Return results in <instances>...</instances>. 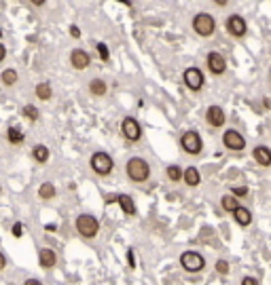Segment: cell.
Wrapping results in <instances>:
<instances>
[{"mask_svg": "<svg viewBox=\"0 0 271 285\" xmlns=\"http://www.w3.org/2000/svg\"><path fill=\"white\" fill-rule=\"evenodd\" d=\"M125 173L134 184H144L151 180V165H148L146 159L142 156H131V159L125 163Z\"/></svg>", "mask_w": 271, "mask_h": 285, "instance_id": "obj_1", "label": "cell"}, {"mask_svg": "<svg viewBox=\"0 0 271 285\" xmlns=\"http://www.w3.org/2000/svg\"><path fill=\"white\" fill-rule=\"evenodd\" d=\"M74 228H77V235H80L83 239H96L97 232H100L102 224L100 220H97L94 213H79L77 220H74Z\"/></svg>", "mask_w": 271, "mask_h": 285, "instance_id": "obj_2", "label": "cell"}, {"mask_svg": "<svg viewBox=\"0 0 271 285\" xmlns=\"http://www.w3.org/2000/svg\"><path fill=\"white\" fill-rule=\"evenodd\" d=\"M89 167H91V171H94L96 176L108 178L114 171V161H112V156L108 154L106 150H96V152L91 154V159H89Z\"/></svg>", "mask_w": 271, "mask_h": 285, "instance_id": "obj_3", "label": "cell"}, {"mask_svg": "<svg viewBox=\"0 0 271 285\" xmlns=\"http://www.w3.org/2000/svg\"><path fill=\"white\" fill-rule=\"evenodd\" d=\"M191 26H193V32L201 38H210L216 32V19L210 13H206V11H201V13L193 17Z\"/></svg>", "mask_w": 271, "mask_h": 285, "instance_id": "obj_4", "label": "cell"}, {"mask_svg": "<svg viewBox=\"0 0 271 285\" xmlns=\"http://www.w3.org/2000/svg\"><path fill=\"white\" fill-rule=\"evenodd\" d=\"M178 262H180V269L184 272H201L206 269V258L201 255L199 252H193V249H187V252L180 254V258H178Z\"/></svg>", "mask_w": 271, "mask_h": 285, "instance_id": "obj_5", "label": "cell"}, {"mask_svg": "<svg viewBox=\"0 0 271 285\" xmlns=\"http://www.w3.org/2000/svg\"><path fill=\"white\" fill-rule=\"evenodd\" d=\"M180 148H182V152H187L191 156L201 154V150H204V139H201L199 131H195V129L184 131L180 135Z\"/></svg>", "mask_w": 271, "mask_h": 285, "instance_id": "obj_6", "label": "cell"}, {"mask_svg": "<svg viewBox=\"0 0 271 285\" xmlns=\"http://www.w3.org/2000/svg\"><path fill=\"white\" fill-rule=\"evenodd\" d=\"M121 133H123V137L128 139V142L136 144L142 139L144 129H142L140 120H138L136 116H123V120H121Z\"/></svg>", "mask_w": 271, "mask_h": 285, "instance_id": "obj_7", "label": "cell"}, {"mask_svg": "<svg viewBox=\"0 0 271 285\" xmlns=\"http://www.w3.org/2000/svg\"><path fill=\"white\" fill-rule=\"evenodd\" d=\"M182 83H184V87H187L189 91L199 93L201 89H204V85H206V76H204V72H201L197 66H191V68H187L182 72Z\"/></svg>", "mask_w": 271, "mask_h": 285, "instance_id": "obj_8", "label": "cell"}, {"mask_svg": "<svg viewBox=\"0 0 271 285\" xmlns=\"http://www.w3.org/2000/svg\"><path fill=\"white\" fill-rule=\"evenodd\" d=\"M206 66H207V72L214 74V76H223L227 72V60H224L223 53L218 51H210L206 55Z\"/></svg>", "mask_w": 271, "mask_h": 285, "instance_id": "obj_9", "label": "cell"}, {"mask_svg": "<svg viewBox=\"0 0 271 285\" xmlns=\"http://www.w3.org/2000/svg\"><path fill=\"white\" fill-rule=\"evenodd\" d=\"M224 30L231 34L233 38H244L248 32V23L241 15H229L227 21H224Z\"/></svg>", "mask_w": 271, "mask_h": 285, "instance_id": "obj_10", "label": "cell"}, {"mask_svg": "<svg viewBox=\"0 0 271 285\" xmlns=\"http://www.w3.org/2000/svg\"><path fill=\"white\" fill-rule=\"evenodd\" d=\"M223 146L227 150H233V152H239L246 148V137L238 129H227L223 133Z\"/></svg>", "mask_w": 271, "mask_h": 285, "instance_id": "obj_11", "label": "cell"}, {"mask_svg": "<svg viewBox=\"0 0 271 285\" xmlns=\"http://www.w3.org/2000/svg\"><path fill=\"white\" fill-rule=\"evenodd\" d=\"M206 123L210 125L212 129H221V127L227 123V114H224V110L221 106L212 104V106H207V110H206Z\"/></svg>", "mask_w": 271, "mask_h": 285, "instance_id": "obj_12", "label": "cell"}, {"mask_svg": "<svg viewBox=\"0 0 271 285\" xmlns=\"http://www.w3.org/2000/svg\"><path fill=\"white\" fill-rule=\"evenodd\" d=\"M68 60H70V66L74 70H79V72L80 70H87L91 66V55L85 49H80V46L70 51V57H68Z\"/></svg>", "mask_w": 271, "mask_h": 285, "instance_id": "obj_13", "label": "cell"}, {"mask_svg": "<svg viewBox=\"0 0 271 285\" xmlns=\"http://www.w3.org/2000/svg\"><path fill=\"white\" fill-rule=\"evenodd\" d=\"M55 264H57V254H55V249H51V247H40V249H38V266H40V269L51 270V269H55Z\"/></svg>", "mask_w": 271, "mask_h": 285, "instance_id": "obj_14", "label": "cell"}, {"mask_svg": "<svg viewBox=\"0 0 271 285\" xmlns=\"http://www.w3.org/2000/svg\"><path fill=\"white\" fill-rule=\"evenodd\" d=\"M114 199H117L121 211H123L125 216H136V213H138L136 201H134V196H131V195H128V193H119L117 196H114Z\"/></svg>", "mask_w": 271, "mask_h": 285, "instance_id": "obj_15", "label": "cell"}, {"mask_svg": "<svg viewBox=\"0 0 271 285\" xmlns=\"http://www.w3.org/2000/svg\"><path fill=\"white\" fill-rule=\"evenodd\" d=\"M182 182L189 186V188H197V186L201 184V173L195 165H189L182 169Z\"/></svg>", "mask_w": 271, "mask_h": 285, "instance_id": "obj_16", "label": "cell"}, {"mask_svg": "<svg viewBox=\"0 0 271 285\" xmlns=\"http://www.w3.org/2000/svg\"><path fill=\"white\" fill-rule=\"evenodd\" d=\"M252 159H255L261 167H271V148L265 146V144H258L252 150Z\"/></svg>", "mask_w": 271, "mask_h": 285, "instance_id": "obj_17", "label": "cell"}, {"mask_svg": "<svg viewBox=\"0 0 271 285\" xmlns=\"http://www.w3.org/2000/svg\"><path fill=\"white\" fill-rule=\"evenodd\" d=\"M7 142L11 144V146H21V144L26 142V133H24V129L21 127H17V125H11V127H7Z\"/></svg>", "mask_w": 271, "mask_h": 285, "instance_id": "obj_18", "label": "cell"}, {"mask_svg": "<svg viewBox=\"0 0 271 285\" xmlns=\"http://www.w3.org/2000/svg\"><path fill=\"white\" fill-rule=\"evenodd\" d=\"M87 91H89V95H94V97H104L108 93V85L104 78H91L87 85Z\"/></svg>", "mask_w": 271, "mask_h": 285, "instance_id": "obj_19", "label": "cell"}, {"mask_svg": "<svg viewBox=\"0 0 271 285\" xmlns=\"http://www.w3.org/2000/svg\"><path fill=\"white\" fill-rule=\"evenodd\" d=\"M231 216H233L235 222H238V224L241 226V228H246V226H250V224H252V211H250L248 207H244V205H239V207L231 213Z\"/></svg>", "mask_w": 271, "mask_h": 285, "instance_id": "obj_20", "label": "cell"}, {"mask_svg": "<svg viewBox=\"0 0 271 285\" xmlns=\"http://www.w3.org/2000/svg\"><path fill=\"white\" fill-rule=\"evenodd\" d=\"M51 159V150L45 146V144H34L32 148V161L38 163V165H45Z\"/></svg>", "mask_w": 271, "mask_h": 285, "instance_id": "obj_21", "label": "cell"}, {"mask_svg": "<svg viewBox=\"0 0 271 285\" xmlns=\"http://www.w3.org/2000/svg\"><path fill=\"white\" fill-rule=\"evenodd\" d=\"M34 95H36V100H40V102H49L51 97H53V87H51V83H47V80L36 83V87H34Z\"/></svg>", "mask_w": 271, "mask_h": 285, "instance_id": "obj_22", "label": "cell"}, {"mask_svg": "<svg viewBox=\"0 0 271 285\" xmlns=\"http://www.w3.org/2000/svg\"><path fill=\"white\" fill-rule=\"evenodd\" d=\"M0 83L4 87H15L19 83V74H17L15 68H4L2 72H0Z\"/></svg>", "mask_w": 271, "mask_h": 285, "instance_id": "obj_23", "label": "cell"}, {"mask_svg": "<svg viewBox=\"0 0 271 285\" xmlns=\"http://www.w3.org/2000/svg\"><path fill=\"white\" fill-rule=\"evenodd\" d=\"M36 195H38L40 201H51L57 195V188H55V184H51V182H43L38 186V193Z\"/></svg>", "mask_w": 271, "mask_h": 285, "instance_id": "obj_24", "label": "cell"}, {"mask_svg": "<svg viewBox=\"0 0 271 285\" xmlns=\"http://www.w3.org/2000/svg\"><path fill=\"white\" fill-rule=\"evenodd\" d=\"M221 207H223L227 213H233L235 209L239 207V199H235L231 193H229V195H223V196H221Z\"/></svg>", "mask_w": 271, "mask_h": 285, "instance_id": "obj_25", "label": "cell"}, {"mask_svg": "<svg viewBox=\"0 0 271 285\" xmlns=\"http://www.w3.org/2000/svg\"><path fill=\"white\" fill-rule=\"evenodd\" d=\"M21 116H24L26 120H30V123H36L38 116H40V110L34 106V104H26V106L21 108Z\"/></svg>", "mask_w": 271, "mask_h": 285, "instance_id": "obj_26", "label": "cell"}, {"mask_svg": "<svg viewBox=\"0 0 271 285\" xmlns=\"http://www.w3.org/2000/svg\"><path fill=\"white\" fill-rule=\"evenodd\" d=\"M165 176H168V180L174 184L182 182V167L180 165H168L165 167Z\"/></svg>", "mask_w": 271, "mask_h": 285, "instance_id": "obj_27", "label": "cell"}, {"mask_svg": "<svg viewBox=\"0 0 271 285\" xmlns=\"http://www.w3.org/2000/svg\"><path fill=\"white\" fill-rule=\"evenodd\" d=\"M96 51H97V57H100L102 61H111V51H108V46L104 43H97L96 45Z\"/></svg>", "mask_w": 271, "mask_h": 285, "instance_id": "obj_28", "label": "cell"}, {"mask_svg": "<svg viewBox=\"0 0 271 285\" xmlns=\"http://www.w3.org/2000/svg\"><path fill=\"white\" fill-rule=\"evenodd\" d=\"M214 269H216L218 275H229V262L227 260H216Z\"/></svg>", "mask_w": 271, "mask_h": 285, "instance_id": "obj_29", "label": "cell"}, {"mask_svg": "<svg viewBox=\"0 0 271 285\" xmlns=\"http://www.w3.org/2000/svg\"><path fill=\"white\" fill-rule=\"evenodd\" d=\"M231 195L235 196V199H244V196L248 195V186H233Z\"/></svg>", "mask_w": 271, "mask_h": 285, "instance_id": "obj_30", "label": "cell"}, {"mask_svg": "<svg viewBox=\"0 0 271 285\" xmlns=\"http://www.w3.org/2000/svg\"><path fill=\"white\" fill-rule=\"evenodd\" d=\"M11 235H13L15 239H21V237H24V224H21V222H15L13 228H11Z\"/></svg>", "mask_w": 271, "mask_h": 285, "instance_id": "obj_31", "label": "cell"}, {"mask_svg": "<svg viewBox=\"0 0 271 285\" xmlns=\"http://www.w3.org/2000/svg\"><path fill=\"white\" fill-rule=\"evenodd\" d=\"M128 264H129V269H136V254H134V249H128Z\"/></svg>", "mask_w": 271, "mask_h": 285, "instance_id": "obj_32", "label": "cell"}, {"mask_svg": "<svg viewBox=\"0 0 271 285\" xmlns=\"http://www.w3.org/2000/svg\"><path fill=\"white\" fill-rule=\"evenodd\" d=\"M239 285H261V283H258V279H256V277H250V275H248V277L241 279V283H239Z\"/></svg>", "mask_w": 271, "mask_h": 285, "instance_id": "obj_33", "label": "cell"}, {"mask_svg": "<svg viewBox=\"0 0 271 285\" xmlns=\"http://www.w3.org/2000/svg\"><path fill=\"white\" fill-rule=\"evenodd\" d=\"M70 36H72V38H80V28L74 26V23L70 26Z\"/></svg>", "mask_w": 271, "mask_h": 285, "instance_id": "obj_34", "label": "cell"}, {"mask_svg": "<svg viewBox=\"0 0 271 285\" xmlns=\"http://www.w3.org/2000/svg\"><path fill=\"white\" fill-rule=\"evenodd\" d=\"M24 285H43V281H40V279L30 277V279H26V281H24Z\"/></svg>", "mask_w": 271, "mask_h": 285, "instance_id": "obj_35", "label": "cell"}, {"mask_svg": "<svg viewBox=\"0 0 271 285\" xmlns=\"http://www.w3.org/2000/svg\"><path fill=\"white\" fill-rule=\"evenodd\" d=\"M4 269H7V258H4V254L0 252V272H2Z\"/></svg>", "mask_w": 271, "mask_h": 285, "instance_id": "obj_36", "label": "cell"}, {"mask_svg": "<svg viewBox=\"0 0 271 285\" xmlns=\"http://www.w3.org/2000/svg\"><path fill=\"white\" fill-rule=\"evenodd\" d=\"M4 57H7V46H4L2 43H0V63L4 61Z\"/></svg>", "mask_w": 271, "mask_h": 285, "instance_id": "obj_37", "label": "cell"}, {"mask_svg": "<svg viewBox=\"0 0 271 285\" xmlns=\"http://www.w3.org/2000/svg\"><path fill=\"white\" fill-rule=\"evenodd\" d=\"M28 2H30L32 7H45V2H47V0H28Z\"/></svg>", "mask_w": 271, "mask_h": 285, "instance_id": "obj_38", "label": "cell"}, {"mask_svg": "<svg viewBox=\"0 0 271 285\" xmlns=\"http://www.w3.org/2000/svg\"><path fill=\"white\" fill-rule=\"evenodd\" d=\"M212 2H214L216 7H227V2H229V0H212Z\"/></svg>", "mask_w": 271, "mask_h": 285, "instance_id": "obj_39", "label": "cell"}, {"mask_svg": "<svg viewBox=\"0 0 271 285\" xmlns=\"http://www.w3.org/2000/svg\"><path fill=\"white\" fill-rule=\"evenodd\" d=\"M119 2H123L125 7H131V0H119Z\"/></svg>", "mask_w": 271, "mask_h": 285, "instance_id": "obj_40", "label": "cell"}, {"mask_svg": "<svg viewBox=\"0 0 271 285\" xmlns=\"http://www.w3.org/2000/svg\"><path fill=\"white\" fill-rule=\"evenodd\" d=\"M0 38H2V28H0Z\"/></svg>", "mask_w": 271, "mask_h": 285, "instance_id": "obj_41", "label": "cell"}, {"mask_svg": "<svg viewBox=\"0 0 271 285\" xmlns=\"http://www.w3.org/2000/svg\"><path fill=\"white\" fill-rule=\"evenodd\" d=\"M0 195H2V186H0Z\"/></svg>", "mask_w": 271, "mask_h": 285, "instance_id": "obj_42", "label": "cell"}, {"mask_svg": "<svg viewBox=\"0 0 271 285\" xmlns=\"http://www.w3.org/2000/svg\"><path fill=\"white\" fill-rule=\"evenodd\" d=\"M269 74H271V72H269Z\"/></svg>", "mask_w": 271, "mask_h": 285, "instance_id": "obj_43", "label": "cell"}]
</instances>
